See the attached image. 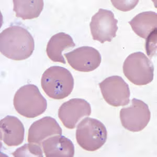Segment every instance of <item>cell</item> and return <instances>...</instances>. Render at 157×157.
Instances as JSON below:
<instances>
[{
	"label": "cell",
	"instance_id": "6",
	"mask_svg": "<svg viewBox=\"0 0 157 157\" xmlns=\"http://www.w3.org/2000/svg\"><path fill=\"white\" fill-rule=\"evenodd\" d=\"M151 113L148 105L141 100L134 98L128 107L120 111L121 125L132 132L143 130L150 121Z\"/></svg>",
	"mask_w": 157,
	"mask_h": 157
},
{
	"label": "cell",
	"instance_id": "13",
	"mask_svg": "<svg viewBox=\"0 0 157 157\" xmlns=\"http://www.w3.org/2000/svg\"><path fill=\"white\" fill-rule=\"evenodd\" d=\"M42 147L47 157H73L75 152L71 140L59 135L45 139Z\"/></svg>",
	"mask_w": 157,
	"mask_h": 157
},
{
	"label": "cell",
	"instance_id": "15",
	"mask_svg": "<svg viewBox=\"0 0 157 157\" xmlns=\"http://www.w3.org/2000/svg\"><path fill=\"white\" fill-rule=\"evenodd\" d=\"M129 24L138 36L146 39L157 29V14L152 11L140 13L129 21Z\"/></svg>",
	"mask_w": 157,
	"mask_h": 157
},
{
	"label": "cell",
	"instance_id": "18",
	"mask_svg": "<svg viewBox=\"0 0 157 157\" xmlns=\"http://www.w3.org/2000/svg\"><path fill=\"white\" fill-rule=\"evenodd\" d=\"M114 7L120 11H130L135 7L139 1H111Z\"/></svg>",
	"mask_w": 157,
	"mask_h": 157
},
{
	"label": "cell",
	"instance_id": "3",
	"mask_svg": "<svg viewBox=\"0 0 157 157\" xmlns=\"http://www.w3.org/2000/svg\"><path fill=\"white\" fill-rule=\"evenodd\" d=\"M13 104L19 114L29 118L43 114L47 107L46 100L37 86L32 84L23 86L17 91Z\"/></svg>",
	"mask_w": 157,
	"mask_h": 157
},
{
	"label": "cell",
	"instance_id": "10",
	"mask_svg": "<svg viewBox=\"0 0 157 157\" xmlns=\"http://www.w3.org/2000/svg\"><path fill=\"white\" fill-rule=\"evenodd\" d=\"M91 107L89 102L82 98H72L64 102L58 109V117L65 127L75 128L82 118L89 116Z\"/></svg>",
	"mask_w": 157,
	"mask_h": 157
},
{
	"label": "cell",
	"instance_id": "4",
	"mask_svg": "<svg viewBox=\"0 0 157 157\" xmlns=\"http://www.w3.org/2000/svg\"><path fill=\"white\" fill-rule=\"evenodd\" d=\"M75 137L77 143L84 150L95 151L105 144L107 132L101 121L93 118L86 117L78 125Z\"/></svg>",
	"mask_w": 157,
	"mask_h": 157
},
{
	"label": "cell",
	"instance_id": "11",
	"mask_svg": "<svg viewBox=\"0 0 157 157\" xmlns=\"http://www.w3.org/2000/svg\"><path fill=\"white\" fill-rule=\"evenodd\" d=\"M62 129L54 118L46 116L35 121L29 127L27 140L42 147V143L54 135H61ZM43 148V147H42Z\"/></svg>",
	"mask_w": 157,
	"mask_h": 157
},
{
	"label": "cell",
	"instance_id": "2",
	"mask_svg": "<svg viewBox=\"0 0 157 157\" xmlns=\"http://www.w3.org/2000/svg\"><path fill=\"white\" fill-rule=\"evenodd\" d=\"M75 81L71 73L66 68L52 66L42 75L41 86L50 98L62 100L68 97L73 91Z\"/></svg>",
	"mask_w": 157,
	"mask_h": 157
},
{
	"label": "cell",
	"instance_id": "8",
	"mask_svg": "<svg viewBox=\"0 0 157 157\" xmlns=\"http://www.w3.org/2000/svg\"><path fill=\"white\" fill-rule=\"evenodd\" d=\"M118 20L114 14L108 10L100 9L94 15L90 24L91 34L93 40L105 43L111 42L116 36L118 30Z\"/></svg>",
	"mask_w": 157,
	"mask_h": 157
},
{
	"label": "cell",
	"instance_id": "5",
	"mask_svg": "<svg viewBox=\"0 0 157 157\" xmlns=\"http://www.w3.org/2000/svg\"><path fill=\"white\" fill-rule=\"evenodd\" d=\"M123 69L125 77L136 86L147 85L154 79V65L141 52L129 55L124 63Z\"/></svg>",
	"mask_w": 157,
	"mask_h": 157
},
{
	"label": "cell",
	"instance_id": "9",
	"mask_svg": "<svg viewBox=\"0 0 157 157\" xmlns=\"http://www.w3.org/2000/svg\"><path fill=\"white\" fill-rule=\"evenodd\" d=\"M64 56L73 69L84 72L94 71L100 66L102 60L100 52L92 47H80Z\"/></svg>",
	"mask_w": 157,
	"mask_h": 157
},
{
	"label": "cell",
	"instance_id": "16",
	"mask_svg": "<svg viewBox=\"0 0 157 157\" xmlns=\"http://www.w3.org/2000/svg\"><path fill=\"white\" fill-rule=\"evenodd\" d=\"M13 11L23 20L37 18L44 9L43 0H13Z\"/></svg>",
	"mask_w": 157,
	"mask_h": 157
},
{
	"label": "cell",
	"instance_id": "14",
	"mask_svg": "<svg viewBox=\"0 0 157 157\" xmlns=\"http://www.w3.org/2000/svg\"><path fill=\"white\" fill-rule=\"evenodd\" d=\"M75 46L72 38L65 33H59L54 35L47 44L46 52L49 59L54 62L65 64L66 62L63 52Z\"/></svg>",
	"mask_w": 157,
	"mask_h": 157
},
{
	"label": "cell",
	"instance_id": "7",
	"mask_svg": "<svg viewBox=\"0 0 157 157\" xmlns=\"http://www.w3.org/2000/svg\"><path fill=\"white\" fill-rule=\"evenodd\" d=\"M104 99L110 105L118 107L127 105L130 102L128 84L118 75L108 77L99 83Z\"/></svg>",
	"mask_w": 157,
	"mask_h": 157
},
{
	"label": "cell",
	"instance_id": "19",
	"mask_svg": "<svg viewBox=\"0 0 157 157\" xmlns=\"http://www.w3.org/2000/svg\"><path fill=\"white\" fill-rule=\"evenodd\" d=\"M157 29H155V31L150 34V35L147 38L146 46L147 52L149 56L151 57V55H154L155 46L156 47V41H157Z\"/></svg>",
	"mask_w": 157,
	"mask_h": 157
},
{
	"label": "cell",
	"instance_id": "1",
	"mask_svg": "<svg viewBox=\"0 0 157 157\" xmlns=\"http://www.w3.org/2000/svg\"><path fill=\"white\" fill-rule=\"evenodd\" d=\"M35 48L32 35L24 27L13 25L0 34V51L9 59L23 60L32 56Z\"/></svg>",
	"mask_w": 157,
	"mask_h": 157
},
{
	"label": "cell",
	"instance_id": "17",
	"mask_svg": "<svg viewBox=\"0 0 157 157\" xmlns=\"http://www.w3.org/2000/svg\"><path fill=\"white\" fill-rule=\"evenodd\" d=\"M43 148L39 145L29 143L17 148L12 155L16 157H43Z\"/></svg>",
	"mask_w": 157,
	"mask_h": 157
},
{
	"label": "cell",
	"instance_id": "12",
	"mask_svg": "<svg viewBox=\"0 0 157 157\" xmlns=\"http://www.w3.org/2000/svg\"><path fill=\"white\" fill-rule=\"evenodd\" d=\"M0 128L1 140L7 146H17L23 142L25 128L18 118L6 116L0 121Z\"/></svg>",
	"mask_w": 157,
	"mask_h": 157
}]
</instances>
